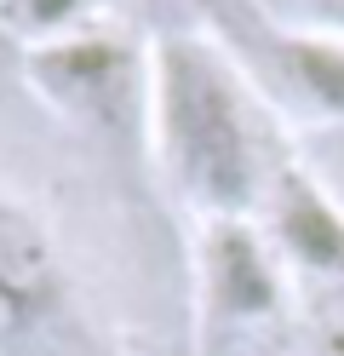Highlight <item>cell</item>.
Wrapping results in <instances>:
<instances>
[{
	"label": "cell",
	"mask_w": 344,
	"mask_h": 356,
	"mask_svg": "<svg viewBox=\"0 0 344 356\" xmlns=\"http://www.w3.org/2000/svg\"><path fill=\"white\" fill-rule=\"evenodd\" d=\"M270 24L298 29V35H321L344 47V0H264Z\"/></svg>",
	"instance_id": "obj_7"
},
{
	"label": "cell",
	"mask_w": 344,
	"mask_h": 356,
	"mask_svg": "<svg viewBox=\"0 0 344 356\" xmlns=\"http://www.w3.org/2000/svg\"><path fill=\"white\" fill-rule=\"evenodd\" d=\"M293 316H298V333H304V356H344V282L298 287Z\"/></svg>",
	"instance_id": "obj_6"
},
{
	"label": "cell",
	"mask_w": 344,
	"mask_h": 356,
	"mask_svg": "<svg viewBox=\"0 0 344 356\" xmlns=\"http://www.w3.org/2000/svg\"><path fill=\"white\" fill-rule=\"evenodd\" d=\"M63 316V270L35 218L0 207V356L35 350Z\"/></svg>",
	"instance_id": "obj_4"
},
{
	"label": "cell",
	"mask_w": 344,
	"mask_h": 356,
	"mask_svg": "<svg viewBox=\"0 0 344 356\" xmlns=\"http://www.w3.org/2000/svg\"><path fill=\"white\" fill-rule=\"evenodd\" d=\"M29 81L52 98L63 115H75L98 132H126L138 109L149 104V63L121 35L75 29L58 40H40L29 58Z\"/></svg>",
	"instance_id": "obj_3"
},
{
	"label": "cell",
	"mask_w": 344,
	"mask_h": 356,
	"mask_svg": "<svg viewBox=\"0 0 344 356\" xmlns=\"http://www.w3.org/2000/svg\"><path fill=\"white\" fill-rule=\"evenodd\" d=\"M149 115L172 190L206 218H247L264 207L281 161H270L264 127L241 70L201 35H167L149 58Z\"/></svg>",
	"instance_id": "obj_1"
},
{
	"label": "cell",
	"mask_w": 344,
	"mask_h": 356,
	"mask_svg": "<svg viewBox=\"0 0 344 356\" xmlns=\"http://www.w3.org/2000/svg\"><path fill=\"white\" fill-rule=\"evenodd\" d=\"M304 172L333 195V207L344 213V127H316V132H310Z\"/></svg>",
	"instance_id": "obj_8"
},
{
	"label": "cell",
	"mask_w": 344,
	"mask_h": 356,
	"mask_svg": "<svg viewBox=\"0 0 344 356\" xmlns=\"http://www.w3.org/2000/svg\"><path fill=\"white\" fill-rule=\"evenodd\" d=\"M293 310L270 236L247 218H206L201 230V356H241Z\"/></svg>",
	"instance_id": "obj_2"
},
{
	"label": "cell",
	"mask_w": 344,
	"mask_h": 356,
	"mask_svg": "<svg viewBox=\"0 0 344 356\" xmlns=\"http://www.w3.org/2000/svg\"><path fill=\"white\" fill-rule=\"evenodd\" d=\"M236 47L247 58H259L264 81H275V92H287L293 104H304V115L316 127H344V47L321 35H298L281 24H247L236 29Z\"/></svg>",
	"instance_id": "obj_5"
},
{
	"label": "cell",
	"mask_w": 344,
	"mask_h": 356,
	"mask_svg": "<svg viewBox=\"0 0 344 356\" xmlns=\"http://www.w3.org/2000/svg\"><path fill=\"white\" fill-rule=\"evenodd\" d=\"M12 6H17V0H0V17H6V12H12Z\"/></svg>",
	"instance_id": "obj_9"
}]
</instances>
